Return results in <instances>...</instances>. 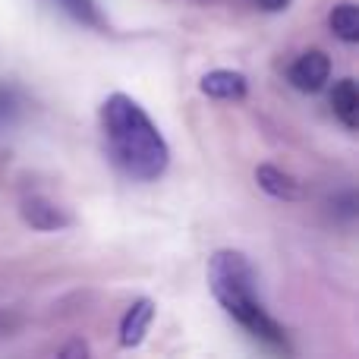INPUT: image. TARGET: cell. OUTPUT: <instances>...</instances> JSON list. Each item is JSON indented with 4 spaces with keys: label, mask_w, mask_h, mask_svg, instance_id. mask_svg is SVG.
I'll list each match as a JSON object with an SVG mask.
<instances>
[{
    "label": "cell",
    "mask_w": 359,
    "mask_h": 359,
    "mask_svg": "<svg viewBox=\"0 0 359 359\" xmlns=\"http://www.w3.org/2000/svg\"><path fill=\"white\" fill-rule=\"evenodd\" d=\"M101 126H104L107 151L126 177L139 183H155L158 177H164L170 164V149L139 101L123 92H114L101 104Z\"/></svg>",
    "instance_id": "cell-1"
},
{
    "label": "cell",
    "mask_w": 359,
    "mask_h": 359,
    "mask_svg": "<svg viewBox=\"0 0 359 359\" xmlns=\"http://www.w3.org/2000/svg\"><path fill=\"white\" fill-rule=\"evenodd\" d=\"M205 278H208L211 297L221 303V309L240 328H246L265 347L280 350V353H293L284 328L268 316L265 303L259 299V278H255V268L246 255L236 252V249H217L208 259Z\"/></svg>",
    "instance_id": "cell-2"
},
{
    "label": "cell",
    "mask_w": 359,
    "mask_h": 359,
    "mask_svg": "<svg viewBox=\"0 0 359 359\" xmlns=\"http://www.w3.org/2000/svg\"><path fill=\"white\" fill-rule=\"evenodd\" d=\"M290 86L299 92H322L325 82L331 79V57L325 50H306L290 67Z\"/></svg>",
    "instance_id": "cell-3"
},
{
    "label": "cell",
    "mask_w": 359,
    "mask_h": 359,
    "mask_svg": "<svg viewBox=\"0 0 359 359\" xmlns=\"http://www.w3.org/2000/svg\"><path fill=\"white\" fill-rule=\"evenodd\" d=\"M19 211H22V221L29 224L32 230H44V233H50V230H63V227L73 224V215H67L60 205H54L44 196H25Z\"/></svg>",
    "instance_id": "cell-4"
},
{
    "label": "cell",
    "mask_w": 359,
    "mask_h": 359,
    "mask_svg": "<svg viewBox=\"0 0 359 359\" xmlns=\"http://www.w3.org/2000/svg\"><path fill=\"white\" fill-rule=\"evenodd\" d=\"M151 322H155V303L149 297L136 299L123 312V318H120V347H126V350L139 347L145 341V334H149Z\"/></svg>",
    "instance_id": "cell-5"
},
{
    "label": "cell",
    "mask_w": 359,
    "mask_h": 359,
    "mask_svg": "<svg viewBox=\"0 0 359 359\" xmlns=\"http://www.w3.org/2000/svg\"><path fill=\"white\" fill-rule=\"evenodd\" d=\"M198 88H202V95H208L215 101H243L249 92V79L236 69H211V73L202 76Z\"/></svg>",
    "instance_id": "cell-6"
},
{
    "label": "cell",
    "mask_w": 359,
    "mask_h": 359,
    "mask_svg": "<svg viewBox=\"0 0 359 359\" xmlns=\"http://www.w3.org/2000/svg\"><path fill=\"white\" fill-rule=\"evenodd\" d=\"M255 183H259L268 196L284 198V202H297V198L303 196L299 180L293 174H287V170L274 168V164H259V168H255Z\"/></svg>",
    "instance_id": "cell-7"
},
{
    "label": "cell",
    "mask_w": 359,
    "mask_h": 359,
    "mask_svg": "<svg viewBox=\"0 0 359 359\" xmlns=\"http://www.w3.org/2000/svg\"><path fill=\"white\" fill-rule=\"evenodd\" d=\"M331 107H334V117L341 120L347 130L359 126V92L353 79H341L331 92Z\"/></svg>",
    "instance_id": "cell-8"
},
{
    "label": "cell",
    "mask_w": 359,
    "mask_h": 359,
    "mask_svg": "<svg viewBox=\"0 0 359 359\" xmlns=\"http://www.w3.org/2000/svg\"><path fill=\"white\" fill-rule=\"evenodd\" d=\"M328 25L344 44H356L359 41V6L353 0H344L334 10L328 13Z\"/></svg>",
    "instance_id": "cell-9"
},
{
    "label": "cell",
    "mask_w": 359,
    "mask_h": 359,
    "mask_svg": "<svg viewBox=\"0 0 359 359\" xmlns=\"http://www.w3.org/2000/svg\"><path fill=\"white\" fill-rule=\"evenodd\" d=\"M60 6L76 19V22L92 25V29H101V32L107 29V22H104V16H101V10L95 6V0H60Z\"/></svg>",
    "instance_id": "cell-10"
},
{
    "label": "cell",
    "mask_w": 359,
    "mask_h": 359,
    "mask_svg": "<svg viewBox=\"0 0 359 359\" xmlns=\"http://www.w3.org/2000/svg\"><path fill=\"white\" fill-rule=\"evenodd\" d=\"M255 6H259V10H265V13H280V10H287V6H290V0H255Z\"/></svg>",
    "instance_id": "cell-11"
},
{
    "label": "cell",
    "mask_w": 359,
    "mask_h": 359,
    "mask_svg": "<svg viewBox=\"0 0 359 359\" xmlns=\"http://www.w3.org/2000/svg\"><path fill=\"white\" fill-rule=\"evenodd\" d=\"M60 356H88V347L82 341H73L67 347H60Z\"/></svg>",
    "instance_id": "cell-12"
}]
</instances>
